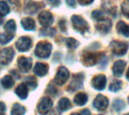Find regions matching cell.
I'll return each instance as SVG.
<instances>
[{
  "mask_svg": "<svg viewBox=\"0 0 129 115\" xmlns=\"http://www.w3.org/2000/svg\"><path fill=\"white\" fill-rule=\"evenodd\" d=\"M59 27L62 32H66L67 27H66V21L65 20H60L59 22Z\"/></svg>",
  "mask_w": 129,
  "mask_h": 115,
  "instance_id": "cell-35",
  "label": "cell"
},
{
  "mask_svg": "<svg viewBox=\"0 0 129 115\" xmlns=\"http://www.w3.org/2000/svg\"><path fill=\"white\" fill-rule=\"evenodd\" d=\"M67 4L71 7V8H74L76 7V0H66Z\"/></svg>",
  "mask_w": 129,
  "mask_h": 115,
  "instance_id": "cell-39",
  "label": "cell"
},
{
  "mask_svg": "<svg viewBox=\"0 0 129 115\" xmlns=\"http://www.w3.org/2000/svg\"><path fill=\"white\" fill-rule=\"evenodd\" d=\"M15 93L21 99H25L28 96V87L26 84H20L15 90Z\"/></svg>",
  "mask_w": 129,
  "mask_h": 115,
  "instance_id": "cell-17",
  "label": "cell"
},
{
  "mask_svg": "<svg viewBox=\"0 0 129 115\" xmlns=\"http://www.w3.org/2000/svg\"><path fill=\"white\" fill-rule=\"evenodd\" d=\"M21 24L23 28L27 31L34 30L36 28V23L35 21L30 17H25L21 20Z\"/></svg>",
  "mask_w": 129,
  "mask_h": 115,
  "instance_id": "cell-19",
  "label": "cell"
},
{
  "mask_svg": "<svg viewBox=\"0 0 129 115\" xmlns=\"http://www.w3.org/2000/svg\"><path fill=\"white\" fill-rule=\"evenodd\" d=\"M83 78H84V76L82 74H79V75H75L73 77V79L70 85L69 86V88L71 90H76L80 88L81 86L82 85Z\"/></svg>",
  "mask_w": 129,
  "mask_h": 115,
  "instance_id": "cell-16",
  "label": "cell"
},
{
  "mask_svg": "<svg viewBox=\"0 0 129 115\" xmlns=\"http://www.w3.org/2000/svg\"><path fill=\"white\" fill-rule=\"evenodd\" d=\"M118 32L125 37H129V26L123 21H119L116 25Z\"/></svg>",
  "mask_w": 129,
  "mask_h": 115,
  "instance_id": "cell-21",
  "label": "cell"
},
{
  "mask_svg": "<svg viewBox=\"0 0 129 115\" xmlns=\"http://www.w3.org/2000/svg\"><path fill=\"white\" fill-rule=\"evenodd\" d=\"M126 66V62L123 60H118L116 61L113 67V72L114 76L116 77H121L123 74L124 69Z\"/></svg>",
  "mask_w": 129,
  "mask_h": 115,
  "instance_id": "cell-14",
  "label": "cell"
},
{
  "mask_svg": "<svg viewBox=\"0 0 129 115\" xmlns=\"http://www.w3.org/2000/svg\"><path fill=\"white\" fill-rule=\"evenodd\" d=\"M48 71V66L45 63H37L34 67L33 72L39 77H43L45 76Z\"/></svg>",
  "mask_w": 129,
  "mask_h": 115,
  "instance_id": "cell-15",
  "label": "cell"
},
{
  "mask_svg": "<svg viewBox=\"0 0 129 115\" xmlns=\"http://www.w3.org/2000/svg\"><path fill=\"white\" fill-rule=\"evenodd\" d=\"M92 17L97 21H101L105 19L104 13L100 10H95L92 12Z\"/></svg>",
  "mask_w": 129,
  "mask_h": 115,
  "instance_id": "cell-32",
  "label": "cell"
},
{
  "mask_svg": "<svg viewBox=\"0 0 129 115\" xmlns=\"http://www.w3.org/2000/svg\"><path fill=\"white\" fill-rule=\"evenodd\" d=\"M107 84V78L104 75H96L92 80V86L98 90H103Z\"/></svg>",
  "mask_w": 129,
  "mask_h": 115,
  "instance_id": "cell-11",
  "label": "cell"
},
{
  "mask_svg": "<svg viewBox=\"0 0 129 115\" xmlns=\"http://www.w3.org/2000/svg\"><path fill=\"white\" fill-rule=\"evenodd\" d=\"M128 101H129V98H128Z\"/></svg>",
  "mask_w": 129,
  "mask_h": 115,
  "instance_id": "cell-46",
  "label": "cell"
},
{
  "mask_svg": "<svg viewBox=\"0 0 129 115\" xmlns=\"http://www.w3.org/2000/svg\"><path fill=\"white\" fill-rule=\"evenodd\" d=\"M71 115H80V114H77V113H73V114H72Z\"/></svg>",
  "mask_w": 129,
  "mask_h": 115,
  "instance_id": "cell-44",
  "label": "cell"
},
{
  "mask_svg": "<svg viewBox=\"0 0 129 115\" xmlns=\"http://www.w3.org/2000/svg\"><path fill=\"white\" fill-rule=\"evenodd\" d=\"M52 46L47 41H40L37 44L35 50V54L40 58H48L51 52Z\"/></svg>",
  "mask_w": 129,
  "mask_h": 115,
  "instance_id": "cell-1",
  "label": "cell"
},
{
  "mask_svg": "<svg viewBox=\"0 0 129 115\" xmlns=\"http://www.w3.org/2000/svg\"><path fill=\"white\" fill-rule=\"evenodd\" d=\"M98 23H99L96 26V28L98 31L102 32L104 33H107L110 30L112 25L111 22L109 20H106V19L101 21H98Z\"/></svg>",
  "mask_w": 129,
  "mask_h": 115,
  "instance_id": "cell-18",
  "label": "cell"
},
{
  "mask_svg": "<svg viewBox=\"0 0 129 115\" xmlns=\"http://www.w3.org/2000/svg\"><path fill=\"white\" fill-rule=\"evenodd\" d=\"M6 110V106L4 102H0V115H3L5 112Z\"/></svg>",
  "mask_w": 129,
  "mask_h": 115,
  "instance_id": "cell-36",
  "label": "cell"
},
{
  "mask_svg": "<svg viewBox=\"0 0 129 115\" xmlns=\"http://www.w3.org/2000/svg\"><path fill=\"white\" fill-rule=\"evenodd\" d=\"M1 84L5 89H10L14 85V81L10 75H5L0 80Z\"/></svg>",
  "mask_w": 129,
  "mask_h": 115,
  "instance_id": "cell-22",
  "label": "cell"
},
{
  "mask_svg": "<svg viewBox=\"0 0 129 115\" xmlns=\"http://www.w3.org/2000/svg\"><path fill=\"white\" fill-rule=\"evenodd\" d=\"M6 33L8 34H11V35H14L15 31H16V23L14 22V20H8L5 25V27H4Z\"/></svg>",
  "mask_w": 129,
  "mask_h": 115,
  "instance_id": "cell-24",
  "label": "cell"
},
{
  "mask_svg": "<svg viewBox=\"0 0 129 115\" xmlns=\"http://www.w3.org/2000/svg\"><path fill=\"white\" fill-rule=\"evenodd\" d=\"M10 11V8L7 3L3 1H0V15L1 16H5L7 15Z\"/></svg>",
  "mask_w": 129,
  "mask_h": 115,
  "instance_id": "cell-28",
  "label": "cell"
},
{
  "mask_svg": "<svg viewBox=\"0 0 129 115\" xmlns=\"http://www.w3.org/2000/svg\"><path fill=\"white\" fill-rule=\"evenodd\" d=\"M102 53L95 52H86L82 56V63L85 66H93L96 65L100 59V55Z\"/></svg>",
  "mask_w": 129,
  "mask_h": 115,
  "instance_id": "cell-3",
  "label": "cell"
},
{
  "mask_svg": "<svg viewBox=\"0 0 129 115\" xmlns=\"http://www.w3.org/2000/svg\"><path fill=\"white\" fill-rule=\"evenodd\" d=\"M73 28L75 30L78 31L79 32L84 34L85 32H87L89 29L88 23L81 17L79 15H73L71 18Z\"/></svg>",
  "mask_w": 129,
  "mask_h": 115,
  "instance_id": "cell-2",
  "label": "cell"
},
{
  "mask_svg": "<svg viewBox=\"0 0 129 115\" xmlns=\"http://www.w3.org/2000/svg\"><path fill=\"white\" fill-rule=\"evenodd\" d=\"M32 46V41L26 36L20 37L16 42V47L20 52L27 51Z\"/></svg>",
  "mask_w": 129,
  "mask_h": 115,
  "instance_id": "cell-8",
  "label": "cell"
},
{
  "mask_svg": "<svg viewBox=\"0 0 129 115\" xmlns=\"http://www.w3.org/2000/svg\"><path fill=\"white\" fill-rule=\"evenodd\" d=\"M2 19L1 18V15H0V24H2Z\"/></svg>",
  "mask_w": 129,
  "mask_h": 115,
  "instance_id": "cell-43",
  "label": "cell"
},
{
  "mask_svg": "<svg viewBox=\"0 0 129 115\" xmlns=\"http://www.w3.org/2000/svg\"><path fill=\"white\" fill-rule=\"evenodd\" d=\"M124 115H129V113L128 114H124Z\"/></svg>",
  "mask_w": 129,
  "mask_h": 115,
  "instance_id": "cell-45",
  "label": "cell"
},
{
  "mask_svg": "<svg viewBox=\"0 0 129 115\" xmlns=\"http://www.w3.org/2000/svg\"><path fill=\"white\" fill-rule=\"evenodd\" d=\"M122 86V82L120 81H116L115 82L112 83L110 86V90H111L112 92H117L119 90H121Z\"/></svg>",
  "mask_w": 129,
  "mask_h": 115,
  "instance_id": "cell-31",
  "label": "cell"
},
{
  "mask_svg": "<svg viewBox=\"0 0 129 115\" xmlns=\"http://www.w3.org/2000/svg\"><path fill=\"white\" fill-rule=\"evenodd\" d=\"M41 8L40 4L35 2L32 0H26L24 7V11L26 14H33Z\"/></svg>",
  "mask_w": 129,
  "mask_h": 115,
  "instance_id": "cell-13",
  "label": "cell"
},
{
  "mask_svg": "<svg viewBox=\"0 0 129 115\" xmlns=\"http://www.w3.org/2000/svg\"><path fill=\"white\" fill-rule=\"evenodd\" d=\"M70 76L69 71L65 67H60L59 68L55 77H54V83L57 85L61 86L63 84L67 82Z\"/></svg>",
  "mask_w": 129,
  "mask_h": 115,
  "instance_id": "cell-5",
  "label": "cell"
},
{
  "mask_svg": "<svg viewBox=\"0 0 129 115\" xmlns=\"http://www.w3.org/2000/svg\"><path fill=\"white\" fill-rule=\"evenodd\" d=\"M109 105V101L107 97L103 95H98L94 101V106L99 111H104Z\"/></svg>",
  "mask_w": 129,
  "mask_h": 115,
  "instance_id": "cell-12",
  "label": "cell"
},
{
  "mask_svg": "<svg viewBox=\"0 0 129 115\" xmlns=\"http://www.w3.org/2000/svg\"><path fill=\"white\" fill-rule=\"evenodd\" d=\"M39 20L42 26L48 28L53 23L54 18L51 13L47 11H43L39 15Z\"/></svg>",
  "mask_w": 129,
  "mask_h": 115,
  "instance_id": "cell-7",
  "label": "cell"
},
{
  "mask_svg": "<svg viewBox=\"0 0 129 115\" xmlns=\"http://www.w3.org/2000/svg\"><path fill=\"white\" fill-rule=\"evenodd\" d=\"M113 106L114 108V109L117 111H121L122 109L125 108V102L122 101V100H120V99H118V100H115L113 104Z\"/></svg>",
  "mask_w": 129,
  "mask_h": 115,
  "instance_id": "cell-29",
  "label": "cell"
},
{
  "mask_svg": "<svg viewBox=\"0 0 129 115\" xmlns=\"http://www.w3.org/2000/svg\"><path fill=\"white\" fill-rule=\"evenodd\" d=\"M32 59L20 56L17 60V65L20 70L23 72H28L32 67Z\"/></svg>",
  "mask_w": 129,
  "mask_h": 115,
  "instance_id": "cell-10",
  "label": "cell"
},
{
  "mask_svg": "<svg viewBox=\"0 0 129 115\" xmlns=\"http://www.w3.org/2000/svg\"><path fill=\"white\" fill-rule=\"evenodd\" d=\"M66 44L69 48L73 49L76 48L79 46V42L73 38H68L66 39Z\"/></svg>",
  "mask_w": 129,
  "mask_h": 115,
  "instance_id": "cell-30",
  "label": "cell"
},
{
  "mask_svg": "<svg viewBox=\"0 0 129 115\" xmlns=\"http://www.w3.org/2000/svg\"><path fill=\"white\" fill-rule=\"evenodd\" d=\"M79 4L82 5H88L93 2L94 0H78Z\"/></svg>",
  "mask_w": 129,
  "mask_h": 115,
  "instance_id": "cell-38",
  "label": "cell"
},
{
  "mask_svg": "<svg viewBox=\"0 0 129 115\" xmlns=\"http://www.w3.org/2000/svg\"><path fill=\"white\" fill-rule=\"evenodd\" d=\"M48 2L54 7H57L60 4V0H48Z\"/></svg>",
  "mask_w": 129,
  "mask_h": 115,
  "instance_id": "cell-37",
  "label": "cell"
},
{
  "mask_svg": "<svg viewBox=\"0 0 129 115\" xmlns=\"http://www.w3.org/2000/svg\"><path fill=\"white\" fill-rule=\"evenodd\" d=\"M70 107H71V103L67 98H62L58 102V108L62 111H65L68 110L69 108H70Z\"/></svg>",
  "mask_w": 129,
  "mask_h": 115,
  "instance_id": "cell-25",
  "label": "cell"
},
{
  "mask_svg": "<svg viewBox=\"0 0 129 115\" xmlns=\"http://www.w3.org/2000/svg\"><path fill=\"white\" fill-rule=\"evenodd\" d=\"M53 105V102L48 97L42 98L38 105V111L40 114L45 115L48 113Z\"/></svg>",
  "mask_w": 129,
  "mask_h": 115,
  "instance_id": "cell-6",
  "label": "cell"
},
{
  "mask_svg": "<svg viewBox=\"0 0 129 115\" xmlns=\"http://www.w3.org/2000/svg\"><path fill=\"white\" fill-rule=\"evenodd\" d=\"M26 113V108L21 105L16 103L12 106L11 115H23Z\"/></svg>",
  "mask_w": 129,
  "mask_h": 115,
  "instance_id": "cell-23",
  "label": "cell"
},
{
  "mask_svg": "<svg viewBox=\"0 0 129 115\" xmlns=\"http://www.w3.org/2000/svg\"><path fill=\"white\" fill-rule=\"evenodd\" d=\"M14 38V35L11 34H1L0 35V44H5L7 43H8L9 41H11Z\"/></svg>",
  "mask_w": 129,
  "mask_h": 115,
  "instance_id": "cell-27",
  "label": "cell"
},
{
  "mask_svg": "<svg viewBox=\"0 0 129 115\" xmlns=\"http://www.w3.org/2000/svg\"><path fill=\"white\" fill-rule=\"evenodd\" d=\"M80 115H91V112L88 109H84L82 111Z\"/></svg>",
  "mask_w": 129,
  "mask_h": 115,
  "instance_id": "cell-40",
  "label": "cell"
},
{
  "mask_svg": "<svg viewBox=\"0 0 129 115\" xmlns=\"http://www.w3.org/2000/svg\"><path fill=\"white\" fill-rule=\"evenodd\" d=\"M14 56V51L11 47H7L3 49L0 52V62L4 64L7 65L11 62Z\"/></svg>",
  "mask_w": 129,
  "mask_h": 115,
  "instance_id": "cell-9",
  "label": "cell"
},
{
  "mask_svg": "<svg viewBox=\"0 0 129 115\" xmlns=\"http://www.w3.org/2000/svg\"><path fill=\"white\" fill-rule=\"evenodd\" d=\"M122 11L123 14L129 18V0L125 1L122 4Z\"/></svg>",
  "mask_w": 129,
  "mask_h": 115,
  "instance_id": "cell-33",
  "label": "cell"
},
{
  "mask_svg": "<svg viewBox=\"0 0 129 115\" xmlns=\"http://www.w3.org/2000/svg\"><path fill=\"white\" fill-rule=\"evenodd\" d=\"M57 90H56L55 87H54L51 86V85L48 86V89H47V93L51 94V95H55V94L57 93Z\"/></svg>",
  "mask_w": 129,
  "mask_h": 115,
  "instance_id": "cell-34",
  "label": "cell"
},
{
  "mask_svg": "<svg viewBox=\"0 0 129 115\" xmlns=\"http://www.w3.org/2000/svg\"><path fill=\"white\" fill-rule=\"evenodd\" d=\"M11 1V2H12V3H16L18 0H10Z\"/></svg>",
  "mask_w": 129,
  "mask_h": 115,
  "instance_id": "cell-42",
  "label": "cell"
},
{
  "mask_svg": "<svg viewBox=\"0 0 129 115\" xmlns=\"http://www.w3.org/2000/svg\"><path fill=\"white\" fill-rule=\"evenodd\" d=\"M73 102L76 105L82 106L88 102V96L84 93H79L75 96Z\"/></svg>",
  "mask_w": 129,
  "mask_h": 115,
  "instance_id": "cell-20",
  "label": "cell"
},
{
  "mask_svg": "<svg viewBox=\"0 0 129 115\" xmlns=\"http://www.w3.org/2000/svg\"><path fill=\"white\" fill-rule=\"evenodd\" d=\"M111 50L113 53L116 56H123L126 53L128 50V44L125 42L118 41H113L110 44Z\"/></svg>",
  "mask_w": 129,
  "mask_h": 115,
  "instance_id": "cell-4",
  "label": "cell"
},
{
  "mask_svg": "<svg viewBox=\"0 0 129 115\" xmlns=\"http://www.w3.org/2000/svg\"><path fill=\"white\" fill-rule=\"evenodd\" d=\"M126 77H127V79L129 81V69H128V72H127V75H126Z\"/></svg>",
  "mask_w": 129,
  "mask_h": 115,
  "instance_id": "cell-41",
  "label": "cell"
},
{
  "mask_svg": "<svg viewBox=\"0 0 129 115\" xmlns=\"http://www.w3.org/2000/svg\"><path fill=\"white\" fill-rule=\"evenodd\" d=\"M25 83H26V85L27 87H29L31 90H34L36 86H37V83H36V80L35 79V78L32 77V76H29V77H27L26 79H25Z\"/></svg>",
  "mask_w": 129,
  "mask_h": 115,
  "instance_id": "cell-26",
  "label": "cell"
}]
</instances>
